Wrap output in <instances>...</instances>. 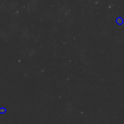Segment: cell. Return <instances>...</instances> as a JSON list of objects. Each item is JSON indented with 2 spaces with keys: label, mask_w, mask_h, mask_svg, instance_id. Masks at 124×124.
Segmentation results:
<instances>
[{
  "label": "cell",
  "mask_w": 124,
  "mask_h": 124,
  "mask_svg": "<svg viewBox=\"0 0 124 124\" xmlns=\"http://www.w3.org/2000/svg\"><path fill=\"white\" fill-rule=\"evenodd\" d=\"M116 23L118 25H123L124 23V19L121 17H118L117 19H116Z\"/></svg>",
  "instance_id": "1"
}]
</instances>
